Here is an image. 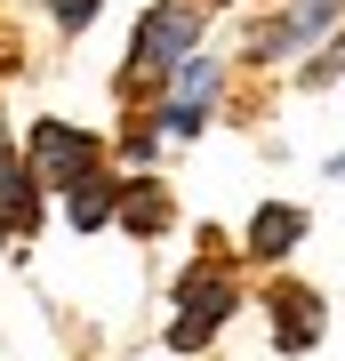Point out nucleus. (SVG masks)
Returning <instances> with one entry per match:
<instances>
[{"instance_id":"obj_1","label":"nucleus","mask_w":345,"mask_h":361,"mask_svg":"<svg viewBox=\"0 0 345 361\" xmlns=\"http://www.w3.org/2000/svg\"><path fill=\"white\" fill-rule=\"evenodd\" d=\"M32 169H40L49 185H80V177H97V153H89V137H80V129L40 121V129H32Z\"/></svg>"},{"instance_id":"obj_2","label":"nucleus","mask_w":345,"mask_h":361,"mask_svg":"<svg viewBox=\"0 0 345 361\" xmlns=\"http://www.w3.org/2000/svg\"><path fill=\"white\" fill-rule=\"evenodd\" d=\"M225 313H233V289L217 281V273H193V281H185V322L169 329V345H185V353L209 345V329H217Z\"/></svg>"},{"instance_id":"obj_3","label":"nucleus","mask_w":345,"mask_h":361,"mask_svg":"<svg viewBox=\"0 0 345 361\" xmlns=\"http://www.w3.org/2000/svg\"><path fill=\"white\" fill-rule=\"evenodd\" d=\"M193 32H201V16H193L185 0H169V8H153V16H145L137 56H145V65H177V56L193 49Z\"/></svg>"},{"instance_id":"obj_4","label":"nucleus","mask_w":345,"mask_h":361,"mask_svg":"<svg viewBox=\"0 0 345 361\" xmlns=\"http://www.w3.org/2000/svg\"><path fill=\"white\" fill-rule=\"evenodd\" d=\"M40 225V201H32V177L16 153H0V241H16V233Z\"/></svg>"},{"instance_id":"obj_5","label":"nucleus","mask_w":345,"mask_h":361,"mask_svg":"<svg viewBox=\"0 0 345 361\" xmlns=\"http://www.w3.org/2000/svg\"><path fill=\"white\" fill-rule=\"evenodd\" d=\"M217 89V56H193L185 80H177V104H169V129H201V104Z\"/></svg>"},{"instance_id":"obj_6","label":"nucleus","mask_w":345,"mask_h":361,"mask_svg":"<svg viewBox=\"0 0 345 361\" xmlns=\"http://www.w3.org/2000/svg\"><path fill=\"white\" fill-rule=\"evenodd\" d=\"M329 16H337V0H305V8H289L282 25L265 32V49H273V56H282V49H297V40H313L321 25H329Z\"/></svg>"},{"instance_id":"obj_7","label":"nucleus","mask_w":345,"mask_h":361,"mask_svg":"<svg viewBox=\"0 0 345 361\" xmlns=\"http://www.w3.org/2000/svg\"><path fill=\"white\" fill-rule=\"evenodd\" d=\"M273 313H282V345H289V353H297V345H313V337H321V305H313L305 289L273 297Z\"/></svg>"},{"instance_id":"obj_8","label":"nucleus","mask_w":345,"mask_h":361,"mask_svg":"<svg viewBox=\"0 0 345 361\" xmlns=\"http://www.w3.org/2000/svg\"><path fill=\"white\" fill-rule=\"evenodd\" d=\"M297 233H305V217H297V209H257V225H249V249H257V257H282V249L297 241Z\"/></svg>"},{"instance_id":"obj_9","label":"nucleus","mask_w":345,"mask_h":361,"mask_svg":"<svg viewBox=\"0 0 345 361\" xmlns=\"http://www.w3.org/2000/svg\"><path fill=\"white\" fill-rule=\"evenodd\" d=\"M104 217H113V185H104V177H80L73 185V225H104Z\"/></svg>"},{"instance_id":"obj_10","label":"nucleus","mask_w":345,"mask_h":361,"mask_svg":"<svg viewBox=\"0 0 345 361\" xmlns=\"http://www.w3.org/2000/svg\"><path fill=\"white\" fill-rule=\"evenodd\" d=\"M121 217L137 225V233H161V225H169V201H161V193H128V201H121Z\"/></svg>"},{"instance_id":"obj_11","label":"nucleus","mask_w":345,"mask_h":361,"mask_svg":"<svg viewBox=\"0 0 345 361\" xmlns=\"http://www.w3.org/2000/svg\"><path fill=\"white\" fill-rule=\"evenodd\" d=\"M97 16V0H56V25H89Z\"/></svg>"}]
</instances>
